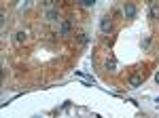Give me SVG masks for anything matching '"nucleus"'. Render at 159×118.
<instances>
[{"label":"nucleus","instance_id":"nucleus-1","mask_svg":"<svg viewBox=\"0 0 159 118\" xmlns=\"http://www.w3.org/2000/svg\"><path fill=\"white\" fill-rule=\"evenodd\" d=\"M123 15H125L127 19H131V17H136V6L131 4V2H127L125 6H123Z\"/></svg>","mask_w":159,"mask_h":118},{"label":"nucleus","instance_id":"nucleus-2","mask_svg":"<svg viewBox=\"0 0 159 118\" xmlns=\"http://www.w3.org/2000/svg\"><path fill=\"white\" fill-rule=\"evenodd\" d=\"M100 30H102L104 34H108V32L112 30V21L108 19V17H104V19L100 21Z\"/></svg>","mask_w":159,"mask_h":118},{"label":"nucleus","instance_id":"nucleus-3","mask_svg":"<svg viewBox=\"0 0 159 118\" xmlns=\"http://www.w3.org/2000/svg\"><path fill=\"white\" fill-rule=\"evenodd\" d=\"M104 68L108 70V72H117V59H114V57H108V59L104 61Z\"/></svg>","mask_w":159,"mask_h":118},{"label":"nucleus","instance_id":"nucleus-4","mask_svg":"<svg viewBox=\"0 0 159 118\" xmlns=\"http://www.w3.org/2000/svg\"><path fill=\"white\" fill-rule=\"evenodd\" d=\"M140 84H142V76H140V74H134V76L129 78V87L131 89H138Z\"/></svg>","mask_w":159,"mask_h":118},{"label":"nucleus","instance_id":"nucleus-5","mask_svg":"<svg viewBox=\"0 0 159 118\" xmlns=\"http://www.w3.org/2000/svg\"><path fill=\"white\" fill-rule=\"evenodd\" d=\"M151 4V17H159V2H148Z\"/></svg>","mask_w":159,"mask_h":118},{"label":"nucleus","instance_id":"nucleus-6","mask_svg":"<svg viewBox=\"0 0 159 118\" xmlns=\"http://www.w3.org/2000/svg\"><path fill=\"white\" fill-rule=\"evenodd\" d=\"M68 32H70V21H64V23H61V28H59V34L66 36Z\"/></svg>","mask_w":159,"mask_h":118},{"label":"nucleus","instance_id":"nucleus-7","mask_svg":"<svg viewBox=\"0 0 159 118\" xmlns=\"http://www.w3.org/2000/svg\"><path fill=\"white\" fill-rule=\"evenodd\" d=\"M23 40H25V32H17V34H15V42L21 44Z\"/></svg>","mask_w":159,"mask_h":118},{"label":"nucleus","instance_id":"nucleus-8","mask_svg":"<svg viewBox=\"0 0 159 118\" xmlns=\"http://www.w3.org/2000/svg\"><path fill=\"white\" fill-rule=\"evenodd\" d=\"M47 19H57V11H53V8H49V11H47Z\"/></svg>","mask_w":159,"mask_h":118},{"label":"nucleus","instance_id":"nucleus-9","mask_svg":"<svg viewBox=\"0 0 159 118\" xmlns=\"http://www.w3.org/2000/svg\"><path fill=\"white\" fill-rule=\"evenodd\" d=\"M83 6H93V0H81Z\"/></svg>","mask_w":159,"mask_h":118},{"label":"nucleus","instance_id":"nucleus-10","mask_svg":"<svg viewBox=\"0 0 159 118\" xmlns=\"http://www.w3.org/2000/svg\"><path fill=\"white\" fill-rule=\"evenodd\" d=\"M148 42H151V38H148V36H146V38H144V40H142V47H144V49H146V47H148Z\"/></svg>","mask_w":159,"mask_h":118},{"label":"nucleus","instance_id":"nucleus-11","mask_svg":"<svg viewBox=\"0 0 159 118\" xmlns=\"http://www.w3.org/2000/svg\"><path fill=\"white\" fill-rule=\"evenodd\" d=\"M155 82L159 84V72H157V74H155Z\"/></svg>","mask_w":159,"mask_h":118}]
</instances>
